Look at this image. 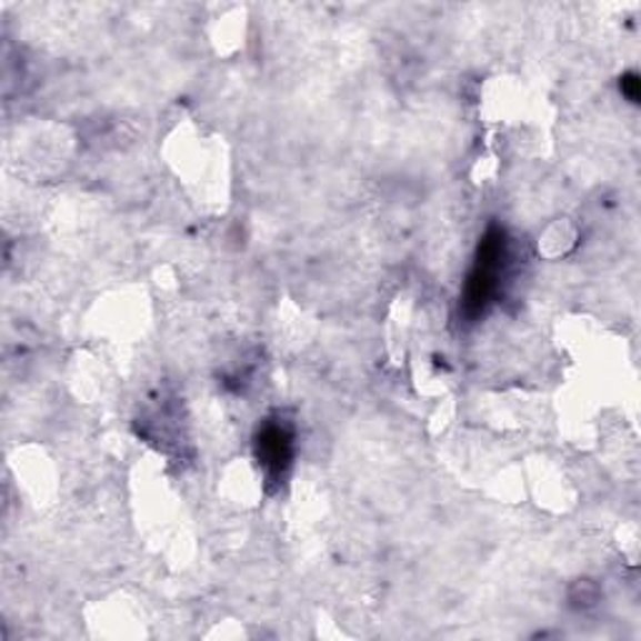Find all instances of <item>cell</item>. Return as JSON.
<instances>
[{"mask_svg": "<svg viewBox=\"0 0 641 641\" xmlns=\"http://www.w3.org/2000/svg\"><path fill=\"white\" fill-rule=\"evenodd\" d=\"M504 261H507V236L494 226V229L487 231L484 241L479 246L477 261H473V269L467 279V289H463V311H467L471 319L484 313L491 299L497 296Z\"/></svg>", "mask_w": 641, "mask_h": 641, "instance_id": "6da1fadb", "label": "cell"}, {"mask_svg": "<svg viewBox=\"0 0 641 641\" xmlns=\"http://www.w3.org/2000/svg\"><path fill=\"white\" fill-rule=\"evenodd\" d=\"M256 453H259L261 467L269 477H281L293 457L291 431L283 423H266L259 433V441H256Z\"/></svg>", "mask_w": 641, "mask_h": 641, "instance_id": "7a4b0ae2", "label": "cell"}, {"mask_svg": "<svg viewBox=\"0 0 641 641\" xmlns=\"http://www.w3.org/2000/svg\"><path fill=\"white\" fill-rule=\"evenodd\" d=\"M621 93L627 96V101L639 103V76L637 73H627L621 78Z\"/></svg>", "mask_w": 641, "mask_h": 641, "instance_id": "3957f363", "label": "cell"}]
</instances>
